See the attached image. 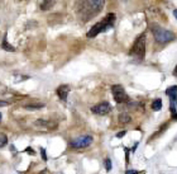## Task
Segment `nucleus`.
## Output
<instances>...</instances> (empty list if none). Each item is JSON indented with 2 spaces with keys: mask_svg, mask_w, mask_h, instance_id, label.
Segmentation results:
<instances>
[{
  "mask_svg": "<svg viewBox=\"0 0 177 174\" xmlns=\"http://www.w3.org/2000/svg\"><path fill=\"white\" fill-rule=\"evenodd\" d=\"M105 0H76V13L81 22H87L103 10Z\"/></svg>",
  "mask_w": 177,
  "mask_h": 174,
  "instance_id": "1",
  "label": "nucleus"
},
{
  "mask_svg": "<svg viewBox=\"0 0 177 174\" xmlns=\"http://www.w3.org/2000/svg\"><path fill=\"white\" fill-rule=\"evenodd\" d=\"M114 22H115V14L114 13H109L103 20H100L95 24L94 27H91V29L87 32V37L89 38H94L96 37L99 33H103L105 31L110 29L114 26Z\"/></svg>",
  "mask_w": 177,
  "mask_h": 174,
  "instance_id": "2",
  "label": "nucleus"
},
{
  "mask_svg": "<svg viewBox=\"0 0 177 174\" xmlns=\"http://www.w3.org/2000/svg\"><path fill=\"white\" fill-rule=\"evenodd\" d=\"M129 55L133 56L137 60H143L145 56V36L144 34H140L135 38L133 47L130 48Z\"/></svg>",
  "mask_w": 177,
  "mask_h": 174,
  "instance_id": "3",
  "label": "nucleus"
},
{
  "mask_svg": "<svg viewBox=\"0 0 177 174\" xmlns=\"http://www.w3.org/2000/svg\"><path fill=\"white\" fill-rule=\"evenodd\" d=\"M151 29H152V33H153L156 41H157L158 43L169 42V41H172L173 38H175V36H173V33L171 31H167L159 26H156V24L151 26Z\"/></svg>",
  "mask_w": 177,
  "mask_h": 174,
  "instance_id": "4",
  "label": "nucleus"
},
{
  "mask_svg": "<svg viewBox=\"0 0 177 174\" xmlns=\"http://www.w3.org/2000/svg\"><path fill=\"white\" fill-rule=\"evenodd\" d=\"M166 94L169 97V109H171V113H172V117L177 120V86H169V88L166 90Z\"/></svg>",
  "mask_w": 177,
  "mask_h": 174,
  "instance_id": "5",
  "label": "nucleus"
},
{
  "mask_svg": "<svg viewBox=\"0 0 177 174\" xmlns=\"http://www.w3.org/2000/svg\"><path fill=\"white\" fill-rule=\"evenodd\" d=\"M112 92H113V95H114V99H115L116 103H125L129 100V97H128V94L125 93V90H124V88L121 85H113L112 86Z\"/></svg>",
  "mask_w": 177,
  "mask_h": 174,
  "instance_id": "6",
  "label": "nucleus"
},
{
  "mask_svg": "<svg viewBox=\"0 0 177 174\" xmlns=\"http://www.w3.org/2000/svg\"><path fill=\"white\" fill-rule=\"evenodd\" d=\"M91 142H92V137L90 135H85V136H80L75 139V140H72L70 145L74 149H85L89 145H91Z\"/></svg>",
  "mask_w": 177,
  "mask_h": 174,
  "instance_id": "7",
  "label": "nucleus"
},
{
  "mask_svg": "<svg viewBox=\"0 0 177 174\" xmlns=\"http://www.w3.org/2000/svg\"><path fill=\"white\" fill-rule=\"evenodd\" d=\"M91 111L95 114H106V113H109L110 111H112V107H110V104L107 103V102H101V103H99V104H96V106H94Z\"/></svg>",
  "mask_w": 177,
  "mask_h": 174,
  "instance_id": "8",
  "label": "nucleus"
},
{
  "mask_svg": "<svg viewBox=\"0 0 177 174\" xmlns=\"http://www.w3.org/2000/svg\"><path fill=\"white\" fill-rule=\"evenodd\" d=\"M68 93H70V86H68V85H61L60 88L57 89L58 98H60L61 100H63V102H66V100H67Z\"/></svg>",
  "mask_w": 177,
  "mask_h": 174,
  "instance_id": "9",
  "label": "nucleus"
},
{
  "mask_svg": "<svg viewBox=\"0 0 177 174\" xmlns=\"http://www.w3.org/2000/svg\"><path fill=\"white\" fill-rule=\"evenodd\" d=\"M54 3H56V0H41V8L43 10H47L52 8L54 5Z\"/></svg>",
  "mask_w": 177,
  "mask_h": 174,
  "instance_id": "10",
  "label": "nucleus"
},
{
  "mask_svg": "<svg viewBox=\"0 0 177 174\" xmlns=\"http://www.w3.org/2000/svg\"><path fill=\"white\" fill-rule=\"evenodd\" d=\"M162 99H154L153 102H152L151 104V107H152V109L153 111H159V109H162Z\"/></svg>",
  "mask_w": 177,
  "mask_h": 174,
  "instance_id": "11",
  "label": "nucleus"
},
{
  "mask_svg": "<svg viewBox=\"0 0 177 174\" xmlns=\"http://www.w3.org/2000/svg\"><path fill=\"white\" fill-rule=\"evenodd\" d=\"M1 47L4 48L5 51H15V48L12 46L10 43H8V41H6V34H5V37H4V40H3V43H1Z\"/></svg>",
  "mask_w": 177,
  "mask_h": 174,
  "instance_id": "12",
  "label": "nucleus"
},
{
  "mask_svg": "<svg viewBox=\"0 0 177 174\" xmlns=\"http://www.w3.org/2000/svg\"><path fill=\"white\" fill-rule=\"evenodd\" d=\"M119 121H120L121 123H127V122H129V121H130V117L128 116L127 113H123V114H120V116H119Z\"/></svg>",
  "mask_w": 177,
  "mask_h": 174,
  "instance_id": "13",
  "label": "nucleus"
},
{
  "mask_svg": "<svg viewBox=\"0 0 177 174\" xmlns=\"http://www.w3.org/2000/svg\"><path fill=\"white\" fill-rule=\"evenodd\" d=\"M6 142H8V139H6L5 135H0V148L6 145Z\"/></svg>",
  "mask_w": 177,
  "mask_h": 174,
  "instance_id": "14",
  "label": "nucleus"
},
{
  "mask_svg": "<svg viewBox=\"0 0 177 174\" xmlns=\"http://www.w3.org/2000/svg\"><path fill=\"white\" fill-rule=\"evenodd\" d=\"M44 104H37V106H32V104H30V106H25V108L27 109H38V108H42Z\"/></svg>",
  "mask_w": 177,
  "mask_h": 174,
  "instance_id": "15",
  "label": "nucleus"
},
{
  "mask_svg": "<svg viewBox=\"0 0 177 174\" xmlns=\"http://www.w3.org/2000/svg\"><path fill=\"white\" fill-rule=\"evenodd\" d=\"M105 164H106V170L112 169V161H110V159H106L105 160Z\"/></svg>",
  "mask_w": 177,
  "mask_h": 174,
  "instance_id": "16",
  "label": "nucleus"
},
{
  "mask_svg": "<svg viewBox=\"0 0 177 174\" xmlns=\"http://www.w3.org/2000/svg\"><path fill=\"white\" fill-rule=\"evenodd\" d=\"M8 102H5V100H0V107H5V106H8Z\"/></svg>",
  "mask_w": 177,
  "mask_h": 174,
  "instance_id": "17",
  "label": "nucleus"
},
{
  "mask_svg": "<svg viewBox=\"0 0 177 174\" xmlns=\"http://www.w3.org/2000/svg\"><path fill=\"white\" fill-rule=\"evenodd\" d=\"M132 173H139L138 170H127V174H132Z\"/></svg>",
  "mask_w": 177,
  "mask_h": 174,
  "instance_id": "18",
  "label": "nucleus"
},
{
  "mask_svg": "<svg viewBox=\"0 0 177 174\" xmlns=\"http://www.w3.org/2000/svg\"><path fill=\"white\" fill-rule=\"evenodd\" d=\"M124 135H125V131H123V132H119V134H118V137H123Z\"/></svg>",
  "mask_w": 177,
  "mask_h": 174,
  "instance_id": "19",
  "label": "nucleus"
},
{
  "mask_svg": "<svg viewBox=\"0 0 177 174\" xmlns=\"http://www.w3.org/2000/svg\"><path fill=\"white\" fill-rule=\"evenodd\" d=\"M173 74H175V76H177V66L175 68V70H173Z\"/></svg>",
  "mask_w": 177,
  "mask_h": 174,
  "instance_id": "20",
  "label": "nucleus"
},
{
  "mask_svg": "<svg viewBox=\"0 0 177 174\" xmlns=\"http://www.w3.org/2000/svg\"><path fill=\"white\" fill-rule=\"evenodd\" d=\"M173 15H175L176 19H177V10H173Z\"/></svg>",
  "mask_w": 177,
  "mask_h": 174,
  "instance_id": "21",
  "label": "nucleus"
},
{
  "mask_svg": "<svg viewBox=\"0 0 177 174\" xmlns=\"http://www.w3.org/2000/svg\"><path fill=\"white\" fill-rule=\"evenodd\" d=\"M0 121H1V113H0Z\"/></svg>",
  "mask_w": 177,
  "mask_h": 174,
  "instance_id": "22",
  "label": "nucleus"
}]
</instances>
